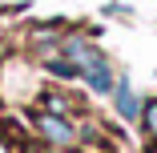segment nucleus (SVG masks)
Here are the masks:
<instances>
[{"instance_id":"nucleus-1","label":"nucleus","mask_w":157,"mask_h":153,"mask_svg":"<svg viewBox=\"0 0 157 153\" xmlns=\"http://www.w3.org/2000/svg\"><path fill=\"white\" fill-rule=\"evenodd\" d=\"M60 48V56H69L73 65H77V77H85V85L93 89V93H113V85H117V77H113V65H109V56L101 52V48H93L89 40H81V36H69V40H60L56 44Z\"/></svg>"},{"instance_id":"nucleus-2","label":"nucleus","mask_w":157,"mask_h":153,"mask_svg":"<svg viewBox=\"0 0 157 153\" xmlns=\"http://www.w3.org/2000/svg\"><path fill=\"white\" fill-rule=\"evenodd\" d=\"M33 121L40 125V133L48 137V145H56V149H65V145H73V141H77L73 125H69L65 117H56V113H33Z\"/></svg>"},{"instance_id":"nucleus-3","label":"nucleus","mask_w":157,"mask_h":153,"mask_svg":"<svg viewBox=\"0 0 157 153\" xmlns=\"http://www.w3.org/2000/svg\"><path fill=\"white\" fill-rule=\"evenodd\" d=\"M113 101H117V113H121L125 121L141 117V101H137V93H133L129 81H117V85H113Z\"/></svg>"},{"instance_id":"nucleus-4","label":"nucleus","mask_w":157,"mask_h":153,"mask_svg":"<svg viewBox=\"0 0 157 153\" xmlns=\"http://www.w3.org/2000/svg\"><path fill=\"white\" fill-rule=\"evenodd\" d=\"M141 121H145V133L157 141V97H153L149 105H141Z\"/></svg>"}]
</instances>
